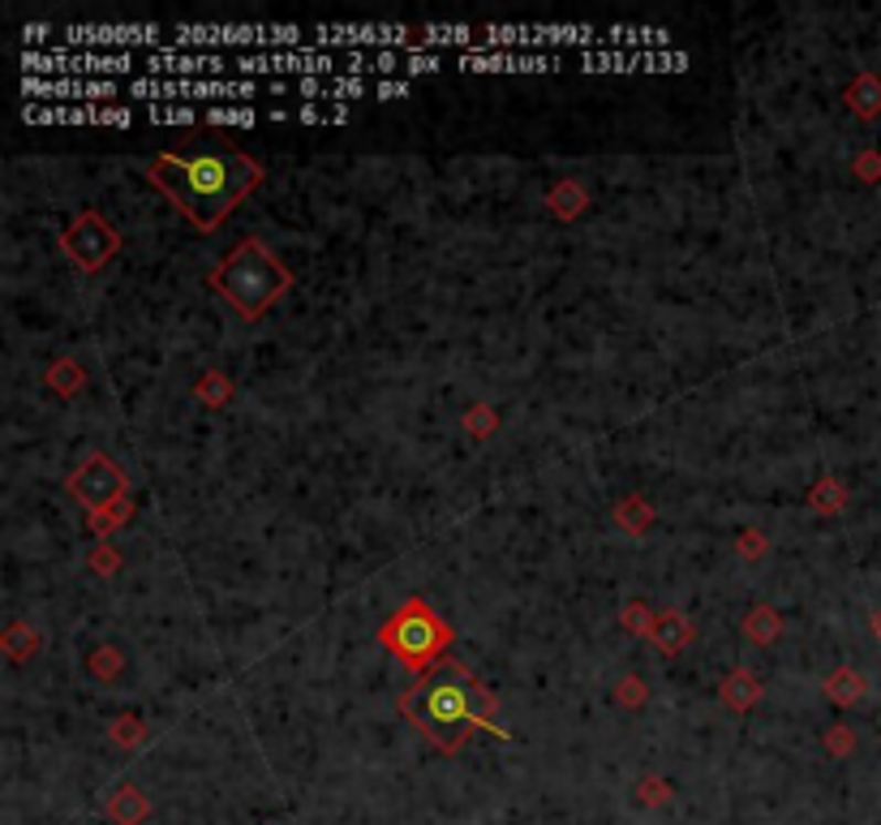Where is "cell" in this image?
<instances>
[{
	"mask_svg": "<svg viewBox=\"0 0 881 825\" xmlns=\"http://www.w3.org/2000/svg\"><path fill=\"white\" fill-rule=\"evenodd\" d=\"M404 718L431 740L443 752H456V748L469 740V731H495L499 740H508V727H499L490 718V692L481 688L478 679L456 663H439L431 667L408 692H404Z\"/></svg>",
	"mask_w": 881,
	"mask_h": 825,
	"instance_id": "1",
	"label": "cell"
},
{
	"mask_svg": "<svg viewBox=\"0 0 881 825\" xmlns=\"http://www.w3.org/2000/svg\"><path fill=\"white\" fill-rule=\"evenodd\" d=\"M151 181L199 229H215L241 198L258 186V163L245 156H229V151H211V156H160L151 163Z\"/></svg>",
	"mask_w": 881,
	"mask_h": 825,
	"instance_id": "2",
	"label": "cell"
},
{
	"mask_svg": "<svg viewBox=\"0 0 881 825\" xmlns=\"http://www.w3.org/2000/svg\"><path fill=\"white\" fill-rule=\"evenodd\" d=\"M215 288L237 306L245 318H258L284 288H288V272L267 254L263 241H241L237 250L215 267Z\"/></svg>",
	"mask_w": 881,
	"mask_h": 825,
	"instance_id": "3",
	"label": "cell"
},
{
	"mask_svg": "<svg viewBox=\"0 0 881 825\" xmlns=\"http://www.w3.org/2000/svg\"><path fill=\"white\" fill-rule=\"evenodd\" d=\"M379 641H383L388 654H396L401 667L431 670V667H439V658L447 654V645H452V628L443 624L439 615H435L422 597H408L401 611L383 624Z\"/></svg>",
	"mask_w": 881,
	"mask_h": 825,
	"instance_id": "4",
	"label": "cell"
},
{
	"mask_svg": "<svg viewBox=\"0 0 881 825\" xmlns=\"http://www.w3.org/2000/svg\"><path fill=\"white\" fill-rule=\"evenodd\" d=\"M301 27H199L185 22L172 31V52H220V47H263V52H297L306 47Z\"/></svg>",
	"mask_w": 881,
	"mask_h": 825,
	"instance_id": "5",
	"label": "cell"
},
{
	"mask_svg": "<svg viewBox=\"0 0 881 825\" xmlns=\"http://www.w3.org/2000/svg\"><path fill=\"white\" fill-rule=\"evenodd\" d=\"M26 78H117L129 70H142V61L134 52H26L22 56Z\"/></svg>",
	"mask_w": 881,
	"mask_h": 825,
	"instance_id": "6",
	"label": "cell"
},
{
	"mask_svg": "<svg viewBox=\"0 0 881 825\" xmlns=\"http://www.w3.org/2000/svg\"><path fill=\"white\" fill-rule=\"evenodd\" d=\"M241 78H344V56H331V52H315V47H297V52H241L237 56Z\"/></svg>",
	"mask_w": 881,
	"mask_h": 825,
	"instance_id": "7",
	"label": "cell"
},
{
	"mask_svg": "<svg viewBox=\"0 0 881 825\" xmlns=\"http://www.w3.org/2000/svg\"><path fill=\"white\" fill-rule=\"evenodd\" d=\"M263 86L254 78H134V99H254Z\"/></svg>",
	"mask_w": 881,
	"mask_h": 825,
	"instance_id": "8",
	"label": "cell"
},
{
	"mask_svg": "<svg viewBox=\"0 0 881 825\" xmlns=\"http://www.w3.org/2000/svg\"><path fill=\"white\" fill-rule=\"evenodd\" d=\"M306 47H315V52H331V47H344V52H365V47H374V52H417V40H413V31L408 27H374V22H361V27H336V22H322L310 31V43Z\"/></svg>",
	"mask_w": 881,
	"mask_h": 825,
	"instance_id": "9",
	"label": "cell"
},
{
	"mask_svg": "<svg viewBox=\"0 0 881 825\" xmlns=\"http://www.w3.org/2000/svg\"><path fill=\"white\" fill-rule=\"evenodd\" d=\"M65 52H113V47H147V52H163V31L156 22H138V27H65Z\"/></svg>",
	"mask_w": 881,
	"mask_h": 825,
	"instance_id": "10",
	"label": "cell"
},
{
	"mask_svg": "<svg viewBox=\"0 0 881 825\" xmlns=\"http://www.w3.org/2000/svg\"><path fill=\"white\" fill-rule=\"evenodd\" d=\"M22 117L31 125H134V113L120 104H31Z\"/></svg>",
	"mask_w": 881,
	"mask_h": 825,
	"instance_id": "11",
	"label": "cell"
},
{
	"mask_svg": "<svg viewBox=\"0 0 881 825\" xmlns=\"http://www.w3.org/2000/svg\"><path fill=\"white\" fill-rule=\"evenodd\" d=\"M147 78H220L229 70V56L220 52H172V43L163 52L142 56Z\"/></svg>",
	"mask_w": 881,
	"mask_h": 825,
	"instance_id": "12",
	"label": "cell"
},
{
	"mask_svg": "<svg viewBox=\"0 0 881 825\" xmlns=\"http://www.w3.org/2000/svg\"><path fill=\"white\" fill-rule=\"evenodd\" d=\"M117 82L113 78H22V95L26 99H86V104H99V99H117Z\"/></svg>",
	"mask_w": 881,
	"mask_h": 825,
	"instance_id": "13",
	"label": "cell"
},
{
	"mask_svg": "<svg viewBox=\"0 0 881 825\" xmlns=\"http://www.w3.org/2000/svg\"><path fill=\"white\" fill-rule=\"evenodd\" d=\"M120 486H125V477L113 461H104V456H91L86 461V469L74 473V495H78L86 508H108L113 499L120 495Z\"/></svg>",
	"mask_w": 881,
	"mask_h": 825,
	"instance_id": "14",
	"label": "cell"
},
{
	"mask_svg": "<svg viewBox=\"0 0 881 825\" xmlns=\"http://www.w3.org/2000/svg\"><path fill=\"white\" fill-rule=\"evenodd\" d=\"M65 250L78 258L82 267H99V263L117 250V233H113L108 224H99L95 215H86L78 229L65 236Z\"/></svg>",
	"mask_w": 881,
	"mask_h": 825,
	"instance_id": "15",
	"label": "cell"
},
{
	"mask_svg": "<svg viewBox=\"0 0 881 825\" xmlns=\"http://www.w3.org/2000/svg\"><path fill=\"white\" fill-rule=\"evenodd\" d=\"M435 47H460V52H478L481 47V31L478 27H426L422 40H417V52H435Z\"/></svg>",
	"mask_w": 881,
	"mask_h": 825,
	"instance_id": "16",
	"label": "cell"
},
{
	"mask_svg": "<svg viewBox=\"0 0 881 825\" xmlns=\"http://www.w3.org/2000/svg\"><path fill=\"white\" fill-rule=\"evenodd\" d=\"M147 808H151V804H147V795H142L138 786L125 783L117 795H113V804H108V817H113L117 825H138L142 817H147Z\"/></svg>",
	"mask_w": 881,
	"mask_h": 825,
	"instance_id": "17",
	"label": "cell"
},
{
	"mask_svg": "<svg viewBox=\"0 0 881 825\" xmlns=\"http://www.w3.org/2000/svg\"><path fill=\"white\" fill-rule=\"evenodd\" d=\"M688 636H692V628H688L683 615H662V620L654 624V645H658L662 654H680L683 645H688Z\"/></svg>",
	"mask_w": 881,
	"mask_h": 825,
	"instance_id": "18",
	"label": "cell"
},
{
	"mask_svg": "<svg viewBox=\"0 0 881 825\" xmlns=\"http://www.w3.org/2000/svg\"><path fill=\"white\" fill-rule=\"evenodd\" d=\"M851 108L860 113V117H878L881 113V82L878 78H860L856 86H851Z\"/></svg>",
	"mask_w": 881,
	"mask_h": 825,
	"instance_id": "19",
	"label": "cell"
},
{
	"mask_svg": "<svg viewBox=\"0 0 881 825\" xmlns=\"http://www.w3.org/2000/svg\"><path fill=\"white\" fill-rule=\"evenodd\" d=\"M147 117L156 120V125H194L199 113L194 108H185V104H177V108H168V104H151L147 108Z\"/></svg>",
	"mask_w": 881,
	"mask_h": 825,
	"instance_id": "20",
	"label": "cell"
},
{
	"mask_svg": "<svg viewBox=\"0 0 881 825\" xmlns=\"http://www.w3.org/2000/svg\"><path fill=\"white\" fill-rule=\"evenodd\" d=\"M435 70H447V61H443L439 52H408V56H404L401 74L417 78V74H435Z\"/></svg>",
	"mask_w": 881,
	"mask_h": 825,
	"instance_id": "21",
	"label": "cell"
},
{
	"mask_svg": "<svg viewBox=\"0 0 881 825\" xmlns=\"http://www.w3.org/2000/svg\"><path fill=\"white\" fill-rule=\"evenodd\" d=\"M206 120L211 125H241V129H250V125H258V113L254 108H206Z\"/></svg>",
	"mask_w": 881,
	"mask_h": 825,
	"instance_id": "22",
	"label": "cell"
},
{
	"mask_svg": "<svg viewBox=\"0 0 881 825\" xmlns=\"http://www.w3.org/2000/svg\"><path fill=\"white\" fill-rule=\"evenodd\" d=\"M774 628H778V624H774L769 611H753V615H749V632H753V636H774Z\"/></svg>",
	"mask_w": 881,
	"mask_h": 825,
	"instance_id": "23",
	"label": "cell"
},
{
	"mask_svg": "<svg viewBox=\"0 0 881 825\" xmlns=\"http://www.w3.org/2000/svg\"><path fill=\"white\" fill-rule=\"evenodd\" d=\"M374 91H379V99H401V95H408L413 86H408V82H401V78H383L379 86H374Z\"/></svg>",
	"mask_w": 881,
	"mask_h": 825,
	"instance_id": "24",
	"label": "cell"
},
{
	"mask_svg": "<svg viewBox=\"0 0 881 825\" xmlns=\"http://www.w3.org/2000/svg\"><path fill=\"white\" fill-rule=\"evenodd\" d=\"M47 35H52V27H26V31H22V40L26 43H43Z\"/></svg>",
	"mask_w": 881,
	"mask_h": 825,
	"instance_id": "25",
	"label": "cell"
},
{
	"mask_svg": "<svg viewBox=\"0 0 881 825\" xmlns=\"http://www.w3.org/2000/svg\"><path fill=\"white\" fill-rule=\"evenodd\" d=\"M641 791H645V800H667V786L662 783H645Z\"/></svg>",
	"mask_w": 881,
	"mask_h": 825,
	"instance_id": "26",
	"label": "cell"
},
{
	"mask_svg": "<svg viewBox=\"0 0 881 825\" xmlns=\"http://www.w3.org/2000/svg\"><path fill=\"white\" fill-rule=\"evenodd\" d=\"M878 632H881V611H878Z\"/></svg>",
	"mask_w": 881,
	"mask_h": 825,
	"instance_id": "27",
	"label": "cell"
}]
</instances>
